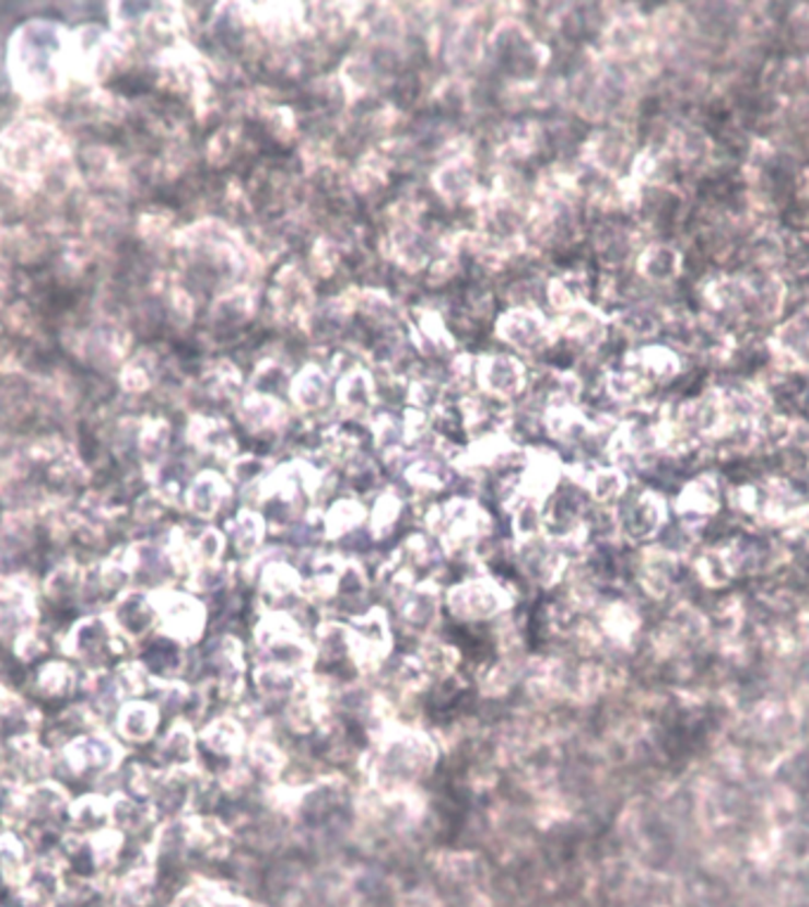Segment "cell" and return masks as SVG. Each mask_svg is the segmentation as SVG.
<instances>
[{
    "instance_id": "obj_1",
    "label": "cell",
    "mask_w": 809,
    "mask_h": 907,
    "mask_svg": "<svg viewBox=\"0 0 809 907\" xmlns=\"http://www.w3.org/2000/svg\"><path fill=\"white\" fill-rule=\"evenodd\" d=\"M12 89L26 103H46L67 93L71 83L69 32L60 24L26 22L8 40L5 57Z\"/></svg>"
},
{
    "instance_id": "obj_2",
    "label": "cell",
    "mask_w": 809,
    "mask_h": 907,
    "mask_svg": "<svg viewBox=\"0 0 809 907\" xmlns=\"http://www.w3.org/2000/svg\"><path fill=\"white\" fill-rule=\"evenodd\" d=\"M447 604L457 618L465 621H479V618H493L512 604L509 595L504 593L493 581H469L455 585L447 595Z\"/></svg>"
},
{
    "instance_id": "obj_3",
    "label": "cell",
    "mask_w": 809,
    "mask_h": 907,
    "mask_svg": "<svg viewBox=\"0 0 809 907\" xmlns=\"http://www.w3.org/2000/svg\"><path fill=\"white\" fill-rule=\"evenodd\" d=\"M154 612L173 640L192 642L204 630V607L190 595L164 590L154 597Z\"/></svg>"
},
{
    "instance_id": "obj_4",
    "label": "cell",
    "mask_w": 809,
    "mask_h": 907,
    "mask_svg": "<svg viewBox=\"0 0 809 907\" xmlns=\"http://www.w3.org/2000/svg\"><path fill=\"white\" fill-rule=\"evenodd\" d=\"M479 382L485 394L512 398L524 388L526 370L512 356H485L479 363Z\"/></svg>"
},
{
    "instance_id": "obj_5",
    "label": "cell",
    "mask_w": 809,
    "mask_h": 907,
    "mask_svg": "<svg viewBox=\"0 0 809 907\" xmlns=\"http://www.w3.org/2000/svg\"><path fill=\"white\" fill-rule=\"evenodd\" d=\"M497 335H502L504 341H509L524 351H540L549 344L547 325L540 318V313L528 309H516L504 315L502 323L497 325Z\"/></svg>"
},
{
    "instance_id": "obj_6",
    "label": "cell",
    "mask_w": 809,
    "mask_h": 907,
    "mask_svg": "<svg viewBox=\"0 0 809 907\" xmlns=\"http://www.w3.org/2000/svg\"><path fill=\"white\" fill-rule=\"evenodd\" d=\"M682 254L670 244H648L640 254V276L648 284H670L682 272Z\"/></svg>"
},
{
    "instance_id": "obj_7",
    "label": "cell",
    "mask_w": 809,
    "mask_h": 907,
    "mask_svg": "<svg viewBox=\"0 0 809 907\" xmlns=\"http://www.w3.org/2000/svg\"><path fill=\"white\" fill-rule=\"evenodd\" d=\"M67 758L77 772L109 770L119 760V748L103 737H81L67 748Z\"/></svg>"
},
{
    "instance_id": "obj_8",
    "label": "cell",
    "mask_w": 809,
    "mask_h": 907,
    "mask_svg": "<svg viewBox=\"0 0 809 907\" xmlns=\"http://www.w3.org/2000/svg\"><path fill=\"white\" fill-rule=\"evenodd\" d=\"M187 437L195 443V449L213 453V455H233L235 451V439L230 437V429L219 417H207L197 415L192 417L190 429H187Z\"/></svg>"
},
{
    "instance_id": "obj_9",
    "label": "cell",
    "mask_w": 809,
    "mask_h": 907,
    "mask_svg": "<svg viewBox=\"0 0 809 907\" xmlns=\"http://www.w3.org/2000/svg\"><path fill=\"white\" fill-rule=\"evenodd\" d=\"M227 500V484L213 472H201L187 488V508L197 516H213Z\"/></svg>"
},
{
    "instance_id": "obj_10",
    "label": "cell",
    "mask_w": 809,
    "mask_h": 907,
    "mask_svg": "<svg viewBox=\"0 0 809 907\" xmlns=\"http://www.w3.org/2000/svg\"><path fill=\"white\" fill-rule=\"evenodd\" d=\"M433 181H436L438 193L445 199L455 201V199L467 197L473 190V164L469 156H457V160L441 166V171L433 176Z\"/></svg>"
},
{
    "instance_id": "obj_11",
    "label": "cell",
    "mask_w": 809,
    "mask_h": 907,
    "mask_svg": "<svg viewBox=\"0 0 809 907\" xmlns=\"http://www.w3.org/2000/svg\"><path fill=\"white\" fill-rule=\"evenodd\" d=\"M242 420L251 431H266L284 422V410L278 398L256 392L242 403Z\"/></svg>"
},
{
    "instance_id": "obj_12",
    "label": "cell",
    "mask_w": 809,
    "mask_h": 907,
    "mask_svg": "<svg viewBox=\"0 0 809 907\" xmlns=\"http://www.w3.org/2000/svg\"><path fill=\"white\" fill-rule=\"evenodd\" d=\"M156 723H159V713L152 703L133 701V703H128L119 716V732L131 742H144L154 734Z\"/></svg>"
},
{
    "instance_id": "obj_13",
    "label": "cell",
    "mask_w": 809,
    "mask_h": 907,
    "mask_svg": "<svg viewBox=\"0 0 809 907\" xmlns=\"http://www.w3.org/2000/svg\"><path fill=\"white\" fill-rule=\"evenodd\" d=\"M292 392H294V403L301 410H317L320 406H325L327 400V377L323 370L306 368L298 377L292 382Z\"/></svg>"
},
{
    "instance_id": "obj_14",
    "label": "cell",
    "mask_w": 809,
    "mask_h": 907,
    "mask_svg": "<svg viewBox=\"0 0 809 907\" xmlns=\"http://www.w3.org/2000/svg\"><path fill=\"white\" fill-rule=\"evenodd\" d=\"M201 740L211 748L213 754L219 756H235L239 754V748L244 744V732L242 725L233 718H219V721H213L204 734H201Z\"/></svg>"
},
{
    "instance_id": "obj_15",
    "label": "cell",
    "mask_w": 809,
    "mask_h": 907,
    "mask_svg": "<svg viewBox=\"0 0 809 907\" xmlns=\"http://www.w3.org/2000/svg\"><path fill=\"white\" fill-rule=\"evenodd\" d=\"M372 396H374V384L370 380V374L360 372V370L343 374V380L339 384V400L345 408L353 412L365 410L370 408Z\"/></svg>"
},
{
    "instance_id": "obj_16",
    "label": "cell",
    "mask_w": 809,
    "mask_h": 907,
    "mask_svg": "<svg viewBox=\"0 0 809 907\" xmlns=\"http://www.w3.org/2000/svg\"><path fill=\"white\" fill-rule=\"evenodd\" d=\"M263 516L254 512V510H244L237 514V520L233 522V540L237 545L239 553H254L258 550V545L263 540Z\"/></svg>"
},
{
    "instance_id": "obj_17",
    "label": "cell",
    "mask_w": 809,
    "mask_h": 907,
    "mask_svg": "<svg viewBox=\"0 0 809 907\" xmlns=\"http://www.w3.org/2000/svg\"><path fill=\"white\" fill-rule=\"evenodd\" d=\"M261 583H263V593L270 595L272 600L289 597L301 590L298 573L292 567L280 565V561H272V565L266 567Z\"/></svg>"
},
{
    "instance_id": "obj_18",
    "label": "cell",
    "mask_w": 809,
    "mask_h": 907,
    "mask_svg": "<svg viewBox=\"0 0 809 907\" xmlns=\"http://www.w3.org/2000/svg\"><path fill=\"white\" fill-rule=\"evenodd\" d=\"M168 441H171V427L162 417H152V420H144V425L138 431V445L144 457L150 460H159L166 449H168Z\"/></svg>"
},
{
    "instance_id": "obj_19",
    "label": "cell",
    "mask_w": 809,
    "mask_h": 907,
    "mask_svg": "<svg viewBox=\"0 0 809 907\" xmlns=\"http://www.w3.org/2000/svg\"><path fill=\"white\" fill-rule=\"evenodd\" d=\"M363 520H365V510L360 508L357 502L341 500L327 514V534L331 538H339L343 534H349V531H353Z\"/></svg>"
},
{
    "instance_id": "obj_20",
    "label": "cell",
    "mask_w": 809,
    "mask_h": 907,
    "mask_svg": "<svg viewBox=\"0 0 809 907\" xmlns=\"http://www.w3.org/2000/svg\"><path fill=\"white\" fill-rule=\"evenodd\" d=\"M589 488L599 502H611L625 493V477L618 469H599L591 474Z\"/></svg>"
},
{
    "instance_id": "obj_21",
    "label": "cell",
    "mask_w": 809,
    "mask_h": 907,
    "mask_svg": "<svg viewBox=\"0 0 809 907\" xmlns=\"http://www.w3.org/2000/svg\"><path fill=\"white\" fill-rule=\"evenodd\" d=\"M284 763L286 760H284L282 752L272 742L256 740L251 744V766H254V770H258L261 775L274 777L284 768Z\"/></svg>"
},
{
    "instance_id": "obj_22",
    "label": "cell",
    "mask_w": 809,
    "mask_h": 907,
    "mask_svg": "<svg viewBox=\"0 0 809 907\" xmlns=\"http://www.w3.org/2000/svg\"><path fill=\"white\" fill-rule=\"evenodd\" d=\"M400 508H402L400 498H398V496H394V493H386V496L377 502V508H374V514H372V528H374V534H377V536H384L386 531L391 528V526L398 522V516H400Z\"/></svg>"
},
{
    "instance_id": "obj_23",
    "label": "cell",
    "mask_w": 809,
    "mask_h": 907,
    "mask_svg": "<svg viewBox=\"0 0 809 907\" xmlns=\"http://www.w3.org/2000/svg\"><path fill=\"white\" fill-rule=\"evenodd\" d=\"M69 681H71L69 668L62 666V664H55V666L43 668L40 689H43V693H48V695H62L65 689L69 687Z\"/></svg>"
},
{
    "instance_id": "obj_24",
    "label": "cell",
    "mask_w": 809,
    "mask_h": 907,
    "mask_svg": "<svg viewBox=\"0 0 809 907\" xmlns=\"http://www.w3.org/2000/svg\"><path fill=\"white\" fill-rule=\"evenodd\" d=\"M164 754H171L173 758H183L185 754L192 752V734L185 725H178L168 737L164 740Z\"/></svg>"
}]
</instances>
